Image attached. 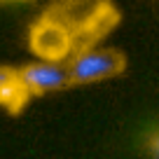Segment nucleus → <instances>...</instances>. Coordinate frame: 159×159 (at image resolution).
I'll return each instance as SVG.
<instances>
[{
  "label": "nucleus",
  "instance_id": "423d86ee",
  "mask_svg": "<svg viewBox=\"0 0 159 159\" xmlns=\"http://www.w3.org/2000/svg\"><path fill=\"white\" fill-rule=\"evenodd\" d=\"M0 2H7V5H12V2H28V0H0Z\"/></svg>",
  "mask_w": 159,
  "mask_h": 159
},
{
  "label": "nucleus",
  "instance_id": "20e7f679",
  "mask_svg": "<svg viewBox=\"0 0 159 159\" xmlns=\"http://www.w3.org/2000/svg\"><path fill=\"white\" fill-rule=\"evenodd\" d=\"M14 70L16 68H12V66H0V89H2V84H5L7 80L14 75Z\"/></svg>",
  "mask_w": 159,
  "mask_h": 159
},
{
  "label": "nucleus",
  "instance_id": "39448f33",
  "mask_svg": "<svg viewBox=\"0 0 159 159\" xmlns=\"http://www.w3.org/2000/svg\"><path fill=\"white\" fill-rule=\"evenodd\" d=\"M148 150H150L152 157H159V134H154L152 138L148 140Z\"/></svg>",
  "mask_w": 159,
  "mask_h": 159
},
{
  "label": "nucleus",
  "instance_id": "f03ea898",
  "mask_svg": "<svg viewBox=\"0 0 159 159\" xmlns=\"http://www.w3.org/2000/svg\"><path fill=\"white\" fill-rule=\"evenodd\" d=\"M126 68V56L115 47H89L80 52L77 56L68 61V70L75 84H94V82H105L117 75H122Z\"/></svg>",
  "mask_w": 159,
  "mask_h": 159
},
{
  "label": "nucleus",
  "instance_id": "7ed1b4c3",
  "mask_svg": "<svg viewBox=\"0 0 159 159\" xmlns=\"http://www.w3.org/2000/svg\"><path fill=\"white\" fill-rule=\"evenodd\" d=\"M24 87L28 89L30 96H45L54 94V91H63L73 87V77L66 61H47L38 59L33 63H26L16 68Z\"/></svg>",
  "mask_w": 159,
  "mask_h": 159
},
{
  "label": "nucleus",
  "instance_id": "f257e3e1",
  "mask_svg": "<svg viewBox=\"0 0 159 159\" xmlns=\"http://www.w3.org/2000/svg\"><path fill=\"white\" fill-rule=\"evenodd\" d=\"M119 24L112 0H56L28 30V47L38 59L66 61L101 45Z\"/></svg>",
  "mask_w": 159,
  "mask_h": 159
}]
</instances>
